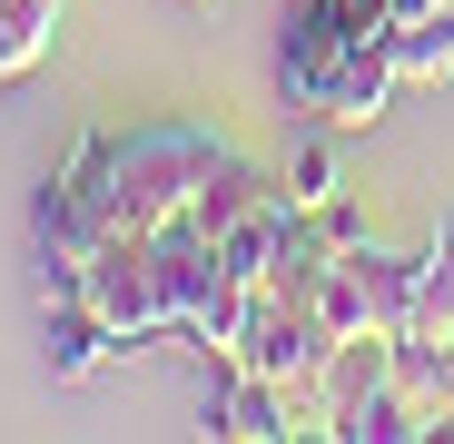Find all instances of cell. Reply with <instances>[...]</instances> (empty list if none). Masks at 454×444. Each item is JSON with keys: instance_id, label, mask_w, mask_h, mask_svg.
<instances>
[{"instance_id": "cell-2", "label": "cell", "mask_w": 454, "mask_h": 444, "mask_svg": "<svg viewBox=\"0 0 454 444\" xmlns=\"http://www.w3.org/2000/svg\"><path fill=\"white\" fill-rule=\"evenodd\" d=\"M80 148H90V168H99V188H109V217H119V228H159V217L198 207V188L238 159V148H227L217 129H198V119L80 129Z\"/></svg>"}, {"instance_id": "cell-4", "label": "cell", "mask_w": 454, "mask_h": 444, "mask_svg": "<svg viewBox=\"0 0 454 444\" xmlns=\"http://www.w3.org/2000/svg\"><path fill=\"white\" fill-rule=\"evenodd\" d=\"M415 296H425V257H395V247H375V238H356V247H336V267H326V286H317V307H326V326L336 336H405V316H415Z\"/></svg>"}, {"instance_id": "cell-5", "label": "cell", "mask_w": 454, "mask_h": 444, "mask_svg": "<svg viewBox=\"0 0 454 444\" xmlns=\"http://www.w3.org/2000/svg\"><path fill=\"white\" fill-rule=\"evenodd\" d=\"M80 296H90V316L109 326L119 355H138L148 336H168V296H159V247H148V228H119V238L90 257Z\"/></svg>"}, {"instance_id": "cell-1", "label": "cell", "mask_w": 454, "mask_h": 444, "mask_svg": "<svg viewBox=\"0 0 454 444\" xmlns=\"http://www.w3.org/2000/svg\"><path fill=\"white\" fill-rule=\"evenodd\" d=\"M286 109H317L326 129H365L395 99V0H296L286 20Z\"/></svg>"}, {"instance_id": "cell-6", "label": "cell", "mask_w": 454, "mask_h": 444, "mask_svg": "<svg viewBox=\"0 0 454 444\" xmlns=\"http://www.w3.org/2000/svg\"><path fill=\"white\" fill-rule=\"evenodd\" d=\"M217 434H238V444H277V434H296V395L277 386V376H247V365H217Z\"/></svg>"}, {"instance_id": "cell-7", "label": "cell", "mask_w": 454, "mask_h": 444, "mask_svg": "<svg viewBox=\"0 0 454 444\" xmlns=\"http://www.w3.org/2000/svg\"><path fill=\"white\" fill-rule=\"evenodd\" d=\"M59 40V0H0V80H20Z\"/></svg>"}, {"instance_id": "cell-8", "label": "cell", "mask_w": 454, "mask_h": 444, "mask_svg": "<svg viewBox=\"0 0 454 444\" xmlns=\"http://www.w3.org/2000/svg\"><path fill=\"white\" fill-rule=\"evenodd\" d=\"M395 69H405V80H444V69H454V0L425 30H395Z\"/></svg>"}, {"instance_id": "cell-9", "label": "cell", "mask_w": 454, "mask_h": 444, "mask_svg": "<svg viewBox=\"0 0 454 444\" xmlns=\"http://www.w3.org/2000/svg\"><path fill=\"white\" fill-rule=\"evenodd\" d=\"M286 198H296V207H326V198H346V178H336V148H326V138H307V148L286 159Z\"/></svg>"}, {"instance_id": "cell-3", "label": "cell", "mask_w": 454, "mask_h": 444, "mask_svg": "<svg viewBox=\"0 0 454 444\" xmlns=\"http://www.w3.org/2000/svg\"><path fill=\"white\" fill-rule=\"evenodd\" d=\"M395 386L425 415V434H454V217L425 247V296H415V316L395 336Z\"/></svg>"}]
</instances>
